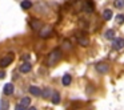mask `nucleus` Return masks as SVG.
<instances>
[{
    "mask_svg": "<svg viewBox=\"0 0 124 110\" xmlns=\"http://www.w3.org/2000/svg\"><path fill=\"white\" fill-rule=\"evenodd\" d=\"M115 7L119 9L124 8V0H115Z\"/></svg>",
    "mask_w": 124,
    "mask_h": 110,
    "instance_id": "obj_15",
    "label": "nucleus"
},
{
    "mask_svg": "<svg viewBox=\"0 0 124 110\" xmlns=\"http://www.w3.org/2000/svg\"><path fill=\"white\" fill-rule=\"evenodd\" d=\"M60 58H62V51H60V49H54V51L48 54V60H47V61H48L49 66H54Z\"/></svg>",
    "mask_w": 124,
    "mask_h": 110,
    "instance_id": "obj_1",
    "label": "nucleus"
},
{
    "mask_svg": "<svg viewBox=\"0 0 124 110\" xmlns=\"http://www.w3.org/2000/svg\"><path fill=\"white\" fill-rule=\"evenodd\" d=\"M124 23V16L123 15H117V17H116V24H123Z\"/></svg>",
    "mask_w": 124,
    "mask_h": 110,
    "instance_id": "obj_17",
    "label": "nucleus"
},
{
    "mask_svg": "<svg viewBox=\"0 0 124 110\" xmlns=\"http://www.w3.org/2000/svg\"><path fill=\"white\" fill-rule=\"evenodd\" d=\"M12 62V56H6L3 58H0V68H7L8 65H11Z\"/></svg>",
    "mask_w": 124,
    "mask_h": 110,
    "instance_id": "obj_4",
    "label": "nucleus"
},
{
    "mask_svg": "<svg viewBox=\"0 0 124 110\" xmlns=\"http://www.w3.org/2000/svg\"><path fill=\"white\" fill-rule=\"evenodd\" d=\"M31 69H32V66H31L30 62H24V64H23L22 66H20V72H22L23 74H25V73L31 72Z\"/></svg>",
    "mask_w": 124,
    "mask_h": 110,
    "instance_id": "obj_7",
    "label": "nucleus"
},
{
    "mask_svg": "<svg viewBox=\"0 0 124 110\" xmlns=\"http://www.w3.org/2000/svg\"><path fill=\"white\" fill-rule=\"evenodd\" d=\"M7 109H8V102L1 101L0 102V110H7Z\"/></svg>",
    "mask_w": 124,
    "mask_h": 110,
    "instance_id": "obj_16",
    "label": "nucleus"
},
{
    "mask_svg": "<svg viewBox=\"0 0 124 110\" xmlns=\"http://www.w3.org/2000/svg\"><path fill=\"white\" fill-rule=\"evenodd\" d=\"M51 35H52V28L47 27V28H41V29H40V36H41L43 39L49 37Z\"/></svg>",
    "mask_w": 124,
    "mask_h": 110,
    "instance_id": "obj_5",
    "label": "nucleus"
},
{
    "mask_svg": "<svg viewBox=\"0 0 124 110\" xmlns=\"http://www.w3.org/2000/svg\"><path fill=\"white\" fill-rule=\"evenodd\" d=\"M52 102H54V104H59L60 102V94L57 93V91H54V93H52Z\"/></svg>",
    "mask_w": 124,
    "mask_h": 110,
    "instance_id": "obj_14",
    "label": "nucleus"
},
{
    "mask_svg": "<svg viewBox=\"0 0 124 110\" xmlns=\"http://www.w3.org/2000/svg\"><path fill=\"white\" fill-rule=\"evenodd\" d=\"M92 7H93V6H92V3H88V1H87V3H85V11L87 12H92V11H93Z\"/></svg>",
    "mask_w": 124,
    "mask_h": 110,
    "instance_id": "obj_18",
    "label": "nucleus"
},
{
    "mask_svg": "<svg viewBox=\"0 0 124 110\" xmlns=\"http://www.w3.org/2000/svg\"><path fill=\"white\" fill-rule=\"evenodd\" d=\"M3 91H4L6 96H11V94L14 93V85H12V84H7V85H4Z\"/></svg>",
    "mask_w": 124,
    "mask_h": 110,
    "instance_id": "obj_6",
    "label": "nucleus"
},
{
    "mask_svg": "<svg viewBox=\"0 0 124 110\" xmlns=\"http://www.w3.org/2000/svg\"><path fill=\"white\" fill-rule=\"evenodd\" d=\"M41 96H43L44 98H48V97L51 96V93H49V90H47V89H46V90L43 91V94H41Z\"/></svg>",
    "mask_w": 124,
    "mask_h": 110,
    "instance_id": "obj_20",
    "label": "nucleus"
},
{
    "mask_svg": "<svg viewBox=\"0 0 124 110\" xmlns=\"http://www.w3.org/2000/svg\"><path fill=\"white\" fill-rule=\"evenodd\" d=\"M71 81H72V77H71L70 74H64V76H63V80H62V82H63V85H64V86H68V85H71Z\"/></svg>",
    "mask_w": 124,
    "mask_h": 110,
    "instance_id": "obj_9",
    "label": "nucleus"
},
{
    "mask_svg": "<svg viewBox=\"0 0 124 110\" xmlns=\"http://www.w3.org/2000/svg\"><path fill=\"white\" fill-rule=\"evenodd\" d=\"M15 110H25V107L23 106V105H16V106H15Z\"/></svg>",
    "mask_w": 124,
    "mask_h": 110,
    "instance_id": "obj_21",
    "label": "nucleus"
},
{
    "mask_svg": "<svg viewBox=\"0 0 124 110\" xmlns=\"http://www.w3.org/2000/svg\"><path fill=\"white\" fill-rule=\"evenodd\" d=\"M78 43L80 44V45H83V46H87L89 44V40H88V37H79Z\"/></svg>",
    "mask_w": 124,
    "mask_h": 110,
    "instance_id": "obj_13",
    "label": "nucleus"
},
{
    "mask_svg": "<svg viewBox=\"0 0 124 110\" xmlns=\"http://www.w3.org/2000/svg\"><path fill=\"white\" fill-rule=\"evenodd\" d=\"M112 16H113V13H112L111 9H105V11L103 12V17H104V20H111Z\"/></svg>",
    "mask_w": 124,
    "mask_h": 110,
    "instance_id": "obj_10",
    "label": "nucleus"
},
{
    "mask_svg": "<svg viewBox=\"0 0 124 110\" xmlns=\"http://www.w3.org/2000/svg\"><path fill=\"white\" fill-rule=\"evenodd\" d=\"M28 110H36V107H30Z\"/></svg>",
    "mask_w": 124,
    "mask_h": 110,
    "instance_id": "obj_23",
    "label": "nucleus"
},
{
    "mask_svg": "<svg viewBox=\"0 0 124 110\" xmlns=\"http://www.w3.org/2000/svg\"><path fill=\"white\" fill-rule=\"evenodd\" d=\"M30 93L32 94V96H36V97H39V96H41V90H40V88H38V86H31L30 88Z\"/></svg>",
    "mask_w": 124,
    "mask_h": 110,
    "instance_id": "obj_8",
    "label": "nucleus"
},
{
    "mask_svg": "<svg viewBox=\"0 0 124 110\" xmlns=\"http://www.w3.org/2000/svg\"><path fill=\"white\" fill-rule=\"evenodd\" d=\"M22 8H24V9H30V8H32V3H31L30 0H24V1H22Z\"/></svg>",
    "mask_w": 124,
    "mask_h": 110,
    "instance_id": "obj_12",
    "label": "nucleus"
},
{
    "mask_svg": "<svg viewBox=\"0 0 124 110\" xmlns=\"http://www.w3.org/2000/svg\"><path fill=\"white\" fill-rule=\"evenodd\" d=\"M4 77H6V72L1 70V72H0V78H4Z\"/></svg>",
    "mask_w": 124,
    "mask_h": 110,
    "instance_id": "obj_22",
    "label": "nucleus"
},
{
    "mask_svg": "<svg viewBox=\"0 0 124 110\" xmlns=\"http://www.w3.org/2000/svg\"><path fill=\"white\" fill-rule=\"evenodd\" d=\"M113 36H115V32H113V31H108V32L105 33V37L107 39H113Z\"/></svg>",
    "mask_w": 124,
    "mask_h": 110,
    "instance_id": "obj_19",
    "label": "nucleus"
},
{
    "mask_svg": "<svg viewBox=\"0 0 124 110\" xmlns=\"http://www.w3.org/2000/svg\"><path fill=\"white\" fill-rule=\"evenodd\" d=\"M31 104V98L30 97H24V98H22V101H20V105H23L24 107H28Z\"/></svg>",
    "mask_w": 124,
    "mask_h": 110,
    "instance_id": "obj_11",
    "label": "nucleus"
},
{
    "mask_svg": "<svg viewBox=\"0 0 124 110\" xmlns=\"http://www.w3.org/2000/svg\"><path fill=\"white\" fill-rule=\"evenodd\" d=\"M112 46L116 51H120L121 48H124V39H113Z\"/></svg>",
    "mask_w": 124,
    "mask_h": 110,
    "instance_id": "obj_2",
    "label": "nucleus"
},
{
    "mask_svg": "<svg viewBox=\"0 0 124 110\" xmlns=\"http://www.w3.org/2000/svg\"><path fill=\"white\" fill-rule=\"evenodd\" d=\"M96 70L99 73H101V74H105V73H108V70H109V66H108L107 64L100 62V64H96Z\"/></svg>",
    "mask_w": 124,
    "mask_h": 110,
    "instance_id": "obj_3",
    "label": "nucleus"
}]
</instances>
